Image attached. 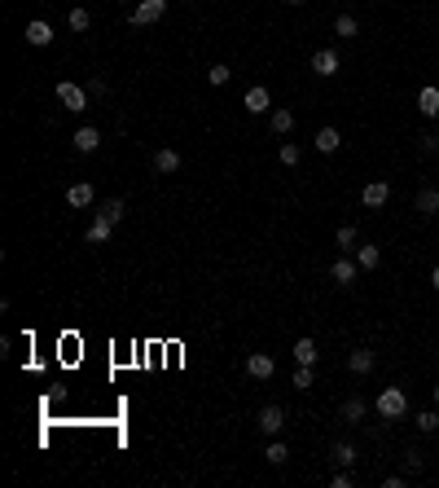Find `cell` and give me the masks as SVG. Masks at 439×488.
Wrapping results in <instances>:
<instances>
[{
	"label": "cell",
	"mask_w": 439,
	"mask_h": 488,
	"mask_svg": "<svg viewBox=\"0 0 439 488\" xmlns=\"http://www.w3.org/2000/svg\"><path fill=\"white\" fill-rule=\"evenodd\" d=\"M286 5H303V0H286Z\"/></svg>",
	"instance_id": "8d00e7d4"
},
{
	"label": "cell",
	"mask_w": 439,
	"mask_h": 488,
	"mask_svg": "<svg viewBox=\"0 0 439 488\" xmlns=\"http://www.w3.org/2000/svg\"><path fill=\"white\" fill-rule=\"evenodd\" d=\"M312 383H317L312 365H299V370H295V378H290V388H295V392H307V388H312Z\"/></svg>",
	"instance_id": "484cf974"
},
{
	"label": "cell",
	"mask_w": 439,
	"mask_h": 488,
	"mask_svg": "<svg viewBox=\"0 0 439 488\" xmlns=\"http://www.w3.org/2000/svg\"><path fill=\"white\" fill-rule=\"evenodd\" d=\"M163 14H167V0H141L132 9V27H154Z\"/></svg>",
	"instance_id": "3957f363"
},
{
	"label": "cell",
	"mask_w": 439,
	"mask_h": 488,
	"mask_svg": "<svg viewBox=\"0 0 439 488\" xmlns=\"http://www.w3.org/2000/svg\"><path fill=\"white\" fill-rule=\"evenodd\" d=\"M329 484H334V488H351V475H347V467H343V471H339V475H334V479H329Z\"/></svg>",
	"instance_id": "e575fe53"
},
{
	"label": "cell",
	"mask_w": 439,
	"mask_h": 488,
	"mask_svg": "<svg viewBox=\"0 0 439 488\" xmlns=\"http://www.w3.org/2000/svg\"><path fill=\"white\" fill-rule=\"evenodd\" d=\"M404 467H408V475H418V471H422V453L408 449V453H404Z\"/></svg>",
	"instance_id": "d6a6232c"
},
{
	"label": "cell",
	"mask_w": 439,
	"mask_h": 488,
	"mask_svg": "<svg viewBox=\"0 0 439 488\" xmlns=\"http://www.w3.org/2000/svg\"><path fill=\"white\" fill-rule=\"evenodd\" d=\"M66 202H70V207H92V185H70Z\"/></svg>",
	"instance_id": "44dd1931"
},
{
	"label": "cell",
	"mask_w": 439,
	"mask_h": 488,
	"mask_svg": "<svg viewBox=\"0 0 439 488\" xmlns=\"http://www.w3.org/2000/svg\"><path fill=\"white\" fill-rule=\"evenodd\" d=\"M430 286H435V291H439V264H435V269H430Z\"/></svg>",
	"instance_id": "d590c367"
},
{
	"label": "cell",
	"mask_w": 439,
	"mask_h": 488,
	"mask_svg": "<svg viewBox=\"0 0 439 488\" xmlns=\"http://www.w3.org/2000/svg\"><path fill=\"white\" fill-rule=\"evenodd\" d=\"M58 101H62V110H70V115H84V110H88V88H80V84L62 80V84H58Z\"/></svg>",
	"instance_id": "7a4b0ae2"
},
{
	"label": "cell",
	"mask_w": 439,
	"mask_h": 488,
	"mask_svg": "<svg viewBox=\"0 0 439 488\" xmlns=\"http://www.w3.org/2000/svg\"><path fill=\"white\" fill-rule=\"evenodd\" d=\"M242 106H246V115H268V110H273V93H268L264 84H255V88H246Z\"/></svg>",
	"instance_id": "5b68a950"
},
{
	"label": "cell",
	"mask_w": 439,
	"mask_h": 488,
	"mask_svg": "<svg viewBox=\"0 0 439 488\" xmlns=\"http://www.w3.org/2000/svg\"><path fill=\"white\" fill-rule=\"evenodd\" d=\"M418 110H422L426 119H435V115H439V88H435V84H426V88L418 93Z\"/></svg>",
	"instance_id": "e0dca14e"
},
{
	"label": "cell",
	"mask_w": 439,
	"mask_h": 488,
	"mask_svg": "<svg viewBox=\"0 0 439 488\" xmlns=\"http://www.w3.org/2000/svg\"><path fill=\"white\" fill-rule=\"evenodd\" d=\"M413 212L426 216V220H435V216H439V190H435V185H426L418 198H413Z\"/></svg>",
	"instance_id": "30bf717a"
},
{
	"label": "cell",
	"mask_w": 439,
	"mask_h": 488,
	"mask_svg": "<svg viewBox=\"0 0 439 488\" xmlns=\"http://www.w3.org/2000/svg\"><path fill=\"white\" fill-rule=\"evenodd\" d=\"M154 172H163V176L180 172V154L176 150H159V154H154Z\"/></svg>",
	"instance_id": "d6986e66"
},
{
	"label": "cell",
	"mask_w": 439,
	"mask_h": 488,
	"mask_svg": "<svg viewBox=\"0 0 439 488\" xmlns=\"http://www.w3.org/2000/svg\"><path fill=\"white\" fill-rule=\"evenodd\" d=\"M334 462H339V467H351V462H356V445H334Z\"/></svg>",
	"instance_id": "f1b7e54d"
},
{
	"label": "cell",
	"mask_w": 439,
	"mask_h": 488,
	"mask_svg": "<svg viewBox=\"0 0 439 488\" xmlns=\"http://www.w3.org/2000/svg\"><path fill=\"white\" fill-rule=\"evenodd\" d=\"M356 238H360V234H356V224H343L339 234H334V242H339L343 251H347V246H356Z\"/></svg>",
	"instance_id": "4dcf8cb0"
},
{
	"label": "cell",
	"mask_w": 439,
	"mask_h": 488,
	"mask_svg": "<svg viewBox=\"0 0 439 488\" xmlns=\"http://www.w3.org/2000/svg\"><path fill=\"white\" fill-rule=\"evenodd\" d=\"M264 457L273 462V467H281V462H290V449H286V445H281L277 435H273V440H268V449H264Z\"/></svg>",
	"instance_id": "d4e9b609"
},
{
	"label": "cell",
	"mask_w": 439,
	"mask_h": 488,
	"mask_svg": "<svg viewBox=\"0 0 439 488\" xmlns=\"http://www.w3.org/2000/svg\"><path fill=\"white\" fill-rule=\"evenodd\" d=\"M356 273H360V264H356V260H347V255H339V260L329 264V277L339 281V286H351V281H356Z\"/></svg>",
	"instance_id": "8fae6325"
},
{
	"label": "cell",
	"mask_w": 439,
	"mask_h": 488,
	"mask_svg": "<svg viewBox=\"0 0 439 488\" xmlns=\"http://www.w3.org/2000/svg\"><path fill=\"white\" fill-rule=\"evenodd\" d=\"M66 22H70V31H88V27H92L88 9H70V18H66Z\"/></svg>",
	"instance_id": "f546056e"
},
{
	"label": "cell",
	"mask_w": 439,
	"mask_h": 488,
	"mask_svg": "<svg viewBox=\"0 0 439 488\" xmlns=\"http://www.w3.org/2000/svg\"><path fill=\"white\" fill-rule=\"evenodd\" d=\"M246 374H250V378H273V374H277V356H268V352H250Z\"/></svg>",
	"instance_id": "9c48e42d"
},
{
	"label": "cell",
	"mask_w": 439,
	"mask_h": 488,
	"mask_svg": "<svg viewBox=\"0 0 439 488\" xmlns=\"http://www.w3.org/2000/svg\"><path fill=\"white\" fill-rule=\"evenodd\" d=\"M356 264L360 269H378L382 264V251L378 246H356Z\"/></svg>",
	"instance_id": "603a6c76"
},
{
	"label": "cell",
	"mask_w": 439,
	"mask_h": 488,
	"mask_svg": "<svg viewBox=\"0 0 439 488\" xmlns=\"http://www.w3.org/2000/svg\"><path fill=\"white\" fill-rule=\"evenodd\" d=\"M413 422H418V431H422V435H430V431H439V405H435V409H422V414H418V418H413Z\"/></svg>",
	"instance_id": "cb8c5ba5"
},
{
	"label": "cell",
	"mask_w": 439,
	"mask_h": 488,
	"mask_svg": "<svg viewBox=\"0 0 439 488\" xmlns=\"http://www.w3.org/2000/svg\"><path fill=\"white\" fill-rule=\"evenodd\" d=\"M404 414H408L404 388H382L378 392V418H404Z\"/></svg>",
	"instance_id": "6da1fadb"
},
{
	"label": "cell",
	"mask_w": 439,
	"mask_h": 488,
	"mask_svg": "<svg viewBox=\"0 0 439 488\" xmlns=\"http://www.w3.org/2000/svg\"><path fill=\"white\" fill-rule=\"evenodd\" d=\"M255 427H260L268 440H273V435H281V427H286V409H281V405H264V409H260V422H255Z\"/></svg>",
	"instance_id": "277c9868"
},
{
	"label": "cell",
	"mask_w": 439,
	"mask_h": 488,
	"mask_svg": "<svg viewBox=\"0 0 439 488\" xmlns=\"http://www.w3.org/2000/svg\"><path fill=\"white\" fill-rule=\"evenodd\" d=\"M418 141H422V150H426V154H439V133H422Z\"/></svg>",
	"instance_id": "836d02e7"
},
{
	"label": "cell",
	"mask_w": 439,
	"mask_h": 488,
	"mask_svg": "<svg viewBox=\"0 0 439 488\" xmlns=\"http://www.w3.org/2000/svg\"><path fill=\"white\" fill-rule=\"evenodd\" d=\"M110 234H115V220H106V216L97 212V220L88 224V242H92V246H101V242H110Z\"/></svg>",
	"instance_id": "4fadbf2b"
},
{
	"label": "cell",
	"mask_w": 439,
	"mask_h": 488,
	"mask_svg": "<svg viewBox=\"0 0 439 488\" xmlns=\"http://www.w3.org/2000/svg\"><path fill=\"white\" fill-rule=\"evenodd\" d=\"M386 198H391V185L386 181H369L365 190H360V202H365L369 212H378V207H386Z\"/></svg>",
	"instance_id": "ba28073f"
},
{
	"label": "cell",
	"mask_w": 439,
	"mask_h": 488,
	"mask_svg": "<svg viewBox=\"0 0 439 488\" xmlns=\"http://www.w3.org/2000/svg\"><path fill=\"white\" fill-rule=\"evenodd\" d=\"M299 154H303V150H299L295 141H286V145H281V163H286V167H295V163H299Z\"/></svg>",
	"instance_id": "1f68e13d"
},
{
	"label": "cell",
	"mask_w": 439,
	"mask_h": 488,
	"mask_svg": "<svg viewBox=\"0 0 439 488\" xmlns=\"http://www.w3.org/2000/svg\"><path fill=\"white\" fill-rule=\"evenodd\" d=\"M97 212L106 216V220H115V224H119V220H123V198H106V202H101Z\"/></svg>",
	"instance_id": "4316f807"
},
{
	"label": "cell",
	"mask_w": 439,
	"mask_h": 488,
	"mask_svg": "<svg viewBox=\"0 0 439 488\" xmlns=\"http://www.w3.org/2000/svg\"><path fill=\"white\" fill-rule=\"evenodd\" d=\"M312 145H317L321 154H334V150L343 145V133H339V128H329V123H325L321 133H317V141H312Z\"/></svg>",
	"instance_id": "9a60e30c"
},
{
	"label": "cell",
	"mask_w": 439,
	"mask_h": 488,
	"mask_svg": "<svg viewBox=\"0 0 439 488\" xmlns=\"http://www.w3.org/2000/svg\"><path fill=\"white\" fill-rule=\"evenodd\" d=\"M435 405H439V388H435Z\"/></svg>",
	"instance_id": "74e56055"
},
{
	"label": "cell",
	"mask_w": 439,
	"mask_h": 488,
	"mask_svg": "<svg viewBox=\"0 0 439 488\" xmlns=\"http://www.w3.org/2000/svg\"><path fill=\"white\" fill-rule=\"evenodd\" d=\"M228 80H233V71H228L224 62H216L211 71H206V84H216V88H220V84H228Z\"/></svg>",
	"instance_id": "83f0119b"
},
{
	"label": "cell",
	"mask_w": 439,
	"mask_h": 488,
	"mask_svg": "<svg viewBox=\"0 0 439 488\" xmlns=\"http://www.w3.org/2000/svg\"><path fill=\"white\" fill-rule=\"evenodd\" d=\"M290 352H295V361H299V365H317V356H321V352H317V343L307 339V335H303V339H295V348H290Z\"/></svg>",
	"instance_id": "2e32d148"
},
{
	"label": "cell",
	"mask_w": 439,
	"mask_h": 488,
	"mask_svg": "<svg viewBox=\"0 0 439 488\" xmlns=\"http://www.w3.org/2000/svg\"><path fill=\"white\" fill-rule=\"evenodd\" d=\"M97 145H101L97 128H80V133H75V150H80V154H97Z\"/></svg>",
	"instance_id": "ac0fdd59"
},
{
	"label": "cell",
	"mask_w": 439,
	"mask_h": 488,
	"mask_svg": "<svg viewBox=\"0 0 439 488\" xmlns=\"http://www.w3.org/2000/svg\"><path fill=\"white\" fill-rule=\"evenodd\" d=\"M334 36H343V40L360 36V22H356L351 14H339V18H334Z\"/></svg>",
	"instance_id": "ffe728a7"
},
{
	"label": "cell",
	"mask_w": 439,
	"mask_h": 488,
	"mask_svg": "<svg viewBox=\"0 0 439 488\" xmlns=\"http://www.w3.org/2000/svg\"><path fill=\"white\" fill-rule=\"evenodd\" d=\"M374 365H378V352H374V348H351V352H347V370H351V374L365 378V374H374Z\"/></svg>",
	"instance_id": "8992f818"
},
{
	"label": "cell",
	"mask_w": 439,
	"mask_h": 488,
	"mask_svg": "<svg viewBox=\"0 0 439 488\" xmlns=\"http://www.w3.org/2000/svg\"><path fill=\"white\" fill-rule=\"evenodd\" d=\"M268 128H273L277 137H286L290 128H295V115H290L286 106H273V110H268Z\"/></svg>",
	"instance_id": "5bb4252c"
},
{
	"label": "cell",
	"mask_w": 439,
	"mask_h": 488,
	"mask_svg": "<svg viewBox=\"0 0 439 488\" xmlns=\"http://www.w3.org/2000/svg\"><path fill=\"white\" fill-rule=\"evenodd\" d=\"M27 44L31 48H44V44H53V27H48V22H27Z\"/></svg>",
	"instance_id": "7c38bea8"
},
{
	"label": "cell",
	"mask_w": 439,
	"mask_h": 488,
	"mask_svg": "<svg viewBox=\"0 0 439 488\" xmlns=\"http://www.w3.org/2000/svg\"><path fill=\"white\" fill-rule=\"evenodd\" d=\"M365 414H369V405L360 400V396H347V400H343V418H347V422H360Z\"/></svg>",
	"instance_id": "7402d4cb"
},
{
	"label": "cell",
	"mask_w": 439,
	"mask_h": 488,
	"mask_svg": "<svg viewBox=\"0 0 439 488\" xmlns=\"http://www.w3.org/2000/svg\"><path fill=\"white\" fill-rule=\"evenodd\" d=\"M339 66H343V58L334 53V48H317V53H312V75H321V80L339 75Z\"/></svg>",
	"instance_id": "52a82bcc"
}]
</instances>
